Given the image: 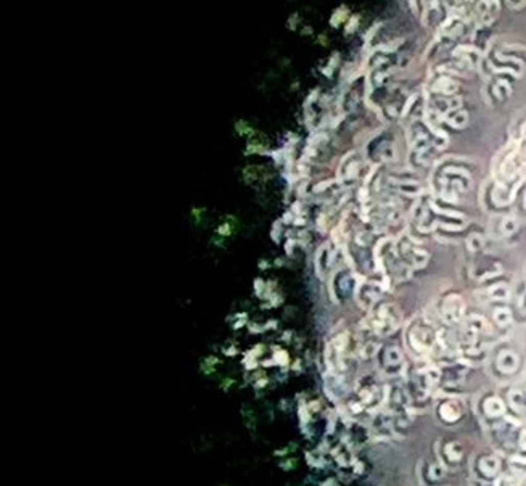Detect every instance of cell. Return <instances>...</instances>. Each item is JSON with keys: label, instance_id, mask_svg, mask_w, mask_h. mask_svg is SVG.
Instances as JSON below:
<instances>
[{"label": "cell", "instance_id": "1", "mask_svg": "<svg viewBox=\"0 0 526 486\" xmlns=\"http://www.w3.org/2000/svg\"><path fill=\"white\" fill-rule=\"evenodd\" d=\"M494 319H496V322L499 325H507L510 324V320H512V314L507 307H499L494 311Z\"/></svg>", "mask_w": 526, "mask_h": 486}, {"label": "cell", "instance_id": "2", "mask_svg": "<svg viewBox=\"0 0 526 486\" xmlns=\"http://www.w3.org/2000/svg\"><path fill=\"white\" fill-rule=\"evenodd\" d=\"M515 229H517V220L512 217L504 219V232H506V234H510Z\"/></svg>", "mask_w": 526, "mask_h": 486}]
</instances>
